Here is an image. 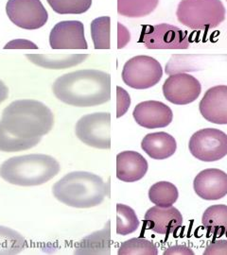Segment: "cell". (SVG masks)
Masks as SVG:
<instances>
[{
	"instance_id": "1",
	"label": "cell",
	"mask_w": 227,
	"mask_h": 255,
	"mask_svg": "<svg viewBox=\"0 0 227 255\" xmlns=\"http://www.w3.org/2000/svg\"><path fill=\"white\" fill-rule=\"evenodd\" d=\"M52 91L59 101L70 106H99L111 99V76L96 69L64 74L55 81Z\"/></svg>"
},
{
	"instance_id": "2",
	"label": "cell",
	"mask_w": 227,
	"mask_h": 255,
	"mask_svg": "<svg viewBox=\"0 0 227 255\" xmlns=\"http://www.w3.org/2000/svg\"><path fill=\"white\" fill-rule=\"evenodd\" d=\"M55 198L74 208L99 206L109 195V186L100 176L86 171L66 174L52 187Z\"/></svg>"
},
{
	"instance_id": "3",
	"label": "cell",
	"mask_w": 227,
	"mask_h": 255,
	"mask_svg": "<svg viewBox=\"0 0 227 255\" xmlns=\"http://www.w3.org/2000/svg\"><path fill=\"white\" fill-rule=\"evenodd\" d=\"M1 121L9 131L25 138L42 137L54 125V116L45 104L33 100L12 101L2 113Z\"/></svg>"
},
{
	"instance_id": "4",
	"label": "cell",
	"mask_w": 227,
	"mask_h": 255,
	"mask_svg": "<svg viewBox=\"0 0 227 255\" xmlns=\"http://www.w3.org/2000/svg\"><path fill=\"white\" fill-rule=\"evenodd\" d=\"M60 169L59 162L52 156L22 155L11 157L0 165V177L10 184L37 186L49 182Z\"/></svg>"
},
{
	"instance_id": "5",
	"label": "cell",
	"mask_w": 227,
	"mask_h": 255,
	"mask_svg": "<svg viewBox=\"0 0 227 255\" xmlns=\"http://www.w3.org/2000/svg\"><path fill=\"white\" fill-rule=\"evenodd\" d=\"M226 8L221 0H182L176 16L185 27L193 30H209L226 19Z\"/></svg>"
},
{
	"instance_id": "6",
	"label": "cell",
	"mask_w": 227,
	"mask_h": 255,
	"mask_svg": "<svg viewBox=\"0 0 227 255\" xmlns=\"http://www.w3.org/2000/svg\"><path fill=\"white\" fill-rule=\"evenodd\" d=\"M122 81L136 90H144L154 87L163 76L160 63L153 57L139 55L133 57L124 64L122 69Z\"/></svg>"
},
{
	"instance_id": "7",
	"label": "cell",
	"mask_w": 227,
	"mask_h": 255,
	"mask_svg": "<svg viewBox=\"0 0 227 255\" xmlns=\"http://www.w3.org/2000/svg\"><path fill=\"white\" fill-rule=\"evenodd\" d=\"M75 133L83 144L99 148H111V115L94 113L83 116L75 127Z\"/></svg>"
},
{
	"instance_id": "8",
	"label": "cell",
	"mask_w": 227,
	"mask_h": 255,
	"mask_svg": "<svg viewBox=\"0 0 227 255\" xmlns=\"http://www.w3.org/2000/svg\"><path fill=\"white\" fill-rule=\"evenodd\" d=\"M191 154L203 162H216L227 155V134L214 128H203L190 139Z\"/></svg>"
},
{
	"instance_id": "9",
	"label": "cell",
	"mask_w": 227,
	"mask_h": 255,
	"mask_svg": "<svg viewBox=\"0 0 227 255\" xmlns=\"http://www.w3.org/2000/svg\"><path fill=\"white\" fill-rule=\"evenodd\" d=\"M139 42L149 49H187L191 44L187 31L169 24L144 26Z\"/></svg>"
},
{
	"instance_id": "10",
	"label": "cell",
	"mask_w": 227,
	"mask_h": 255,
	"mask_svg": "<svg viewBox=\"0 0 227 255\" xmlns=\"http://www.w3.org/2000/svg\"><path fill=\"white\" fill-rule=\"evenodd\" d=\"M6 12L17 27L34 30L45 26L48 13L40 0H8Z\"/></svg>"
},
{
	"instance_id": "11",
	"label": "cell",
	"mask_w": 227,
	"mask_h": 255,
	"mask_svg": "<svg viewBox=\"0 0 227 255\" xmlns=\"http://www.w3.org/2000/svg\"><path fill=\"white\" fill-rule=\"evenodd\" d=\"M162 90L165 99L171 103L188 105L199 98L202 85L191 74H173L165 81Z\"/></svg>"
},
{
	"instance_id": "12",
	"label": "cell",
	"mask_w": 227,
	"mask_h": 255,
	"mask_svg": "<svg viewBox=\"0 0 227 255\" xmlns=\"http://www.w3.org/2000/svg\"><path fill=\"white\" fill-rule=\"evenodd\" d=\"M49 45L52 49H87L84 27L81 21H62L50 31Z\"/></svg>"
},
{
	"instance_id": "13",
	"label": "cell",
	"mask_w": 227,
	"mask_h": 255,
	"mask_svg": "<svg viewBox=\"0 0 227 255\" xmlns=\"http://www.w3.org/2000/svg\"><path fill=\"white\" fill-rule=\"evenodd\" d=\"M133 117L136 123L145 128H159L169 126L173 119L172 109L161 101H148L137 104Z\"/></svg>"
},
{
	"instance_id": "14",
	"label": "cell",
	"mask_w": 227,
	"mask_h": 255,
	"mask_svg": "<svg viewBox=\"0 0 227 255\" xmlns=\"http://www.w3.org/2000/svg\"><path fill=\"white\" fill-rule=\"evenodd\" d=\"M193 188L203 200H221L227 195V174L217 168L205 169L195 177Z\"/></svg>"
},
{
	"instance_id": "15",
	"label": "cell",
	"mask_w": 227,
	"mask_h": 255,
	"mask_svg": "<svg viewBox=\"0 0 227 255\" xmlns=\"http://www.w3.org/2000/svg\"><path fill=\"white\" fill-rule=\"evenodd\" d=\"M146 228L159 235L170 236L175 234L183 225V216L173 206H154L145 214Z\"/></svg>"
},
{
	"instance_id": "16",
	"label": "cell",
	"mask_w": 227,
	"mask_h": 255,
	"mask_svg": "<svg viewBox=\"0 0 227 255\" xmlns=\"http://www.w3.org/2000/svg\"><path fill=\"white\" fill-rule=\"evenodd\" d=\"M201 115L210 123L227 124V85L209 88L199 104Z\"/></svg>"
},
{
	"instance_id": "17",
	"label": "cell",
	"mask_w": 227,
	"mask_h": 255,
	"mask_svg": "<svg viewBox=\"0 0 227 255\" xmlns=\"http://www.w3.org/2000/svg\"><path fill=\"white\" fill-rule=\"evenodd\" d=\"M149 164L145 158L133 150H126L117 156V178L124 182H135L145 177Z\"/></svg>"
},
{
	"instance_id": "18",
	"label": "cell",
	"mask_w": 227,
	"mask_h": 255,
	"mask_svg": "<svg viewBox=\"0 0 227 255\" xmlns=\"http://www.w3.org/2000/svg\"><path fill=\"white\" fill-rule=\"evenodd\" d=\"M141 148L152 159L165 160L175 153L177 144L171 134L159 131L147 134L141 142Z\"/></svg>"
},
{
	"instance_id": "19",
	"label": "cell",
	"mask_w": 227,
	"mask_h": 255,
	"mask_svg": "<svg viewBox=\"0 0 227 255\" xmlns=\"http://www.w3.org/2000/svg\"><path fill=\"white\" fill-rule=\"evenodd\" d=\"M74 255H111V227L110 221L105 227L87 237H83L75 247Z\"/></svg>"
},
{
	"instance_id": "20",
	"label": "cell",
	"mask_w": 227,
	"mask_h": 255,
	"mask_svg": "<svg viewBox=\"0 0 227 255\" xmlns=\"http://www.w3.org/2000/svg\"><path fill=\"white\" fill-rule=\"evenodd\" d=\"M27 60L45 69L61 70L83 63L87 54H27Z\"/></svg>"
},
{
	"instance_id": "21",
	"label": "cell",
	"mask_w": 227,
	"mask_h": 255,
	"mask_svg": "<svg viewBox=\"0 0 227 255\" xmlns=\"http://www.w3.org/2000/svg\"><path fill=\"white\" fill-rule=\"evenodd\" d=\"M202 224L209 236H227V206L224 204L212 205L206 210L202 217Z\"/></svg>"
},
{
	"instance_id": "22",
	"label": "cell",
	"mask_w": 227,
	"mask_h": 255,
	"mask_svg": "<svg viewBox=\"0 0 227 255\" xmlns=\"http://www.w3.org/2000/svg\"><path fill=\"white\" fill-rule=\"evenodd\" d=\"M41 139L42 137L25 138L18 136L7 129L0 120V151L17 152L22 150H27L37 146L40 143Z\"/></svg>"
},
{
	"instance_id": "23",
	"label": "cell",
	"mask_w": 227,
	"mask_h": 255,
	"mask_svg": "<svg viewBox=\"0 0 227 255\" xmlns=\"http://www.w3.org/2000/svg\"><path fill=\"white\" fill-rule=\"evenodd\" d=\"M159 0H118L119 15L139 18L151 14L158 6Z\"/></svg>"
},
{
	"instance_id": "24",
	"label": "cell",
	"mask_w": 227,
	"mask_h": 255,
	"mask_svg": "<svg viewBox=\"0 0 227 255\" xmlns=\"http://www.w3.org/2000/svg\"><path fill=\"white\" fill-rule=\"evenodd\" d=\"M178 189L172 182H156L149 190L150 201L159 207L173 206L178 200Z\"/></svg>"
},
{
	"instance_id": "25",
	"label": "cell",
	"mask_w": 227,
	"mask_h": 255,
	"mask_svg": "<svg viewBox=\"0 0 227 255\" xmlns=\"http://www.w3.org/2000/svg\"><path fill=\"white\" fill-rule=\"evenodd\" d=\"M26 247V239L18 232L0 226V255H19Z\"/></svg>"
},
{
	"instance_id": "26",
	"label": "cell",
	"mask_w": 227,
	"mask_h": 255,
	"mask_svg": "<svg viewBox=\"0 0 227 255\" xmlns=\"http://www.w3.org/2000/svg\"><path fill=\"white\" fill-rule=\"evenodd\" d=\"M140 225L136 212L125 204H117V234L128 236L135 233Z\"/></svg>"
},
{
	"instance_id": "27",
	"label": "cell",
	"mask_w": 227,
	"mask_h": 255,
	"mask_svg": "<svg viewBox=\"0 0 227 255\" xmlns=\"http://www.w3.org/2000/svg\"><path fill=\"white\" fill-rule=\"evenodd\" d=\"M111 18L101 16L94 19L91 23V36L96 49H110Z\"/></svg>"
},
{
	"instance_id": "28",
	"label": "cell",
	"mask_w": 227,
	"mask_h": 255,
	"mask_svg": "<svg viewBox=\"0 0 227 255\" xmlns=\"http://www.w3.org/2000/svg\"><path fill=\"white\" fill-rule=\"evenodd\" d=\"M118 255H157L155 244L146 238H131L123 242L118 250Z\"/></svg>"
},
{
	"instance_id": "29",
	"label": "cell",
	"mask_w": 227,
	"mask_h": 255,
	"mask_svg": "<svg viewBox=\"0 0 227 255\" xmlns=\"http://www.w3.org/2000/svg\"><path fill=\"white\" fill-rule=\"evenodd\" d=\"M59 14H82L90 9L92 0H46Z\"/></svg>"
},
{
	"instance_id": "30",
	"label": "cell",
	"mask_w": 227,
	"mask_h": 255,
	"mask_svg": "<svg viewBox=\"0 0 227 255\" xmlns=\"http://www.w3.org/2000/svg\"><path fill=\"white\" fill-rule=\"evenodd\" d=\"M131 105V98L127 92L120 86L117 87V118L119 119L126 114Z\"/></svg>"
},
{
	"instance_id": "31",
	"label": "cell",
	"mask_w": 227,
	"mask_h": 255,
	"mask_svg": "<svg viewBox=\"0 0 227 255\" xmlns=\"http://www.w3.org/2000/svg\"><path fill=\"white\" fill-rule=\"evenodd\" d=\"M204 255H227V240H216L207 247Z\"/></svg>"
},
{
	"instance_id": "32",
	"label": "cell",
	"mask_w": 227,
	"mask_h": 255,
	"mask_svg": "<svg viewBox=\"0 0 227 255\" xmlns=\"http://www.w3.org/2000/svg\"><path fill=\"white\" fill-rule=\"evenodd\" d=\"M5 49H37L38 46L25 39H17V40H12L9 42L6 46H4Z\"/></svg>"
},
{
	"instance_id": "33",
	"label": "cell",
	"mask_w": 227,
	"mask_h": 255,
	"mask_svg": "<svg viewBox=\"0 0 227 255\" xmlns=\"http://www.w3.org/2000/svg\"><path fill=\"white\" fill-rule=\"evenodd\" d=\"M118 49L123 48L124 46L127 45L128 43L130 42L131 39V34L127 29V27H124L123 25H121L120 23L118 24Z\"/></svg>"
},
{
	"instance_id": "34",
	"label": "cell",
	"mask_w": 227,
	"mask_h": 255,
	"mask_svg": "<svg viewBox=\"0 0 227 255\" xmlns=\"http://www.w3.org/2000/svg\"><path fill=\"white\" fill-rule=\"evenodd\" d=\"M193 255L194 253L192 252L191 248H188L186 246H177L171 247L168 250H166L164 252V255Z\"/></svg>"
},
{
	"instance_id": "35",
	"label": "cell",
	"mask_w": 227,
	"mask_h": 255,
	"mask_svg": "<svg viewBox=\"0 0 227 255\" xmlns=\"http://www.w3.org/2000/svg\"><path fill=\"white\" fill-rule=\"evenodd\" d=\"M8 96H9V89L6 86V84L0 80V104L8 99Z\"/></svg>"
},
{
	"instance_id": "36",
	"label": "cell",
	"mask_w": 227,
	"mask_h": 255,
	"mask_svg": "<svg viewBox=\"0 0 227 255\" xmlns=\"http://www.w3.org/2000/svg\"></svg>"
}]
</instances>
